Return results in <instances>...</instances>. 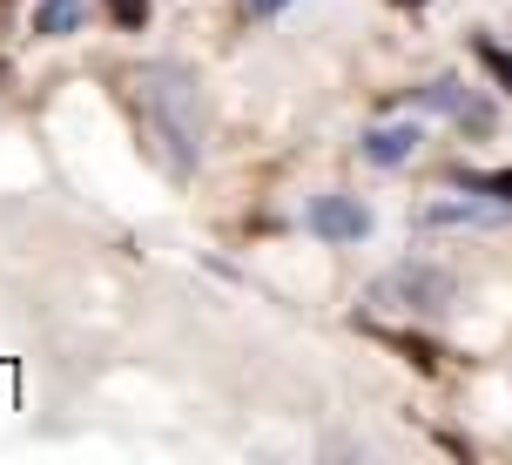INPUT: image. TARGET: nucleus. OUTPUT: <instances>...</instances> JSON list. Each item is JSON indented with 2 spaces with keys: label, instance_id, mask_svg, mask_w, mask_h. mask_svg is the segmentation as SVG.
<instances>
[{
  "label": "nucleus",
  "instance_id": "8",
  "mask_svg": "<svg viewBox=\"0 0 512 465\" xmlns=\"http://www.w3.org/2000/svg\"><path fill=\"white\" fill-rule=\"evenodd\" d=\"M472 54H479V68H486V75H492V81H499V88L512 95V54L499 48V41H472Z\"/></svg>",
  "mask_w": 512,
  "mask_h": 465
},
{
  "label": "nucleus",
  "instance_id": "12",
  "mask_svg": "<svg viewBox=\"0 0 512 465\" xmlns=\"http://www.w3.org/2000/svg\"><path fill=\"white\" fill-rule=\"evenodd\" d=\"M452 122H459V129H472V135H486V129H492V108L479 102V95H465V102H459V115H452Z\"/></svg>",
  "mask_w": 512,
  "mask_h": 465
},
{
  "label": "nucleus",
  "instance_id": "14",
  "mask_svg": "<svg viewBox=\"0 0 512 465\" xmlns=\"http://www.w3.org/2000/svg\"><path fill=\"white\" fill-rule=\"evenodd\" d=\"M398 7H425V0H398Z\"/></svg>",
  "mask_w": 512,
  "mask_h": 465
},
{
  "label": "nucleus",
  "instance_id": "2",
  "mask_svg": "<svg viewBox=\"0 0 512 465\" xmlns=\"http://www.w3.org/2000/svg\"><path fill=\"white\" fill-rule=\"evenodd\" d=\"M452 297H459V284L438 263H398V270H384L371 284L378 310H411V317H438V310H452Z\"/></svg>",
  "mask_w": 512,
  "mask_h": 465
},
{
  "label": "nucleus",
  "instance_id": "1",
  "mask_svg": "<svg viewBox=\"0 0 512 465\" xmlns=\"http://www.w3.org/2000/svg\"><path fill=\"white\" fill-rule=\"evenodd\" d=\"M128 95H135V108H142L149 135L162 142L169 169H176V176H189V169L203 162V129H209L196 75H189L182 61H142V68L128 75Z\"/></svg>",
  "mask_w": 512,
  "mask_h": 465
},
{
  "label": "nucleus",
  "instance_id": "11",
  "mask_svg": "<svg viewBox=\"0 0 512 465\" xmlns=\"http://www.w3.org/2000/svg\"><path fill=\"white\" fill-rule=\"evenodd\" d=\"M465 189H479V196H499L512 209V169H486V176H459Z\"/></svg>",
  "mask_w": 512,
  "mask_h": 465
},
{
  "label": "nucleus",
  "instance_id": "10",
  "mask_svg": "<svg viewBox=\"0 0 512 465\" xmlns=\"http://www.w3.org/2000/svg\"><path fill=\"white\" fill-rule=\"evenodd\" d=\"M465 88L459 81H432V88H418V108H438V115H459Z\"/></svg>",
  "mask_w": 512,
  "mask_h": 465
},
{
  "label": "nucleus",
  "instance_id": "3",
  "mask_svg": "<svg viewBox=\"0 0 512 465\" xmlns=\"http://www.w3.org/2000/svg\"><path fill=\"white\" fill-rule=\"evenodd\" d=\"M304 230L317 236V243H364V236H371V209H364L358 196H317V203L304 209Z\"/></svg>",
  "mask_w": 512,
  "mask_h": 465
},
{
  "label": "nucleus",
  "instance_id": "4",
  "mask_svg": "<svg viewBox=\"0 0 512 465\" xmlns=\"http://www.w3.org/2000/svg\"><path fill=\"white\" fill-rule=\"evenodd\" d=\"M506 223V203H432L418 209V230H499Z\"/></svg>",
  "mask_w": 512,
  "mask_h": 465
},
{
  "label": "nucleus",
  "instance_id": "7",
  "mask_svg": "<svg viewBox=\"0 0 512 465\" xmlns=\"http://www.w3.org/2000/svg\"><path fill=\"white\" fill-rule=\"evenodd\" d=\"M378 337H384V344H398V351H405V358L418 364V371H438V358H445L432 337H411V331H378Z\"/></svg>",
  "mask_w": 512,
  "mask_h": 465
},
{
  "label": "nucleus",
  "instance_id": "6",
  "mask_svg": "<svg viewBox=\"0 0 512 465\" xmlns=\"http://www.w3.org/2000/svg\"><path fill=\"white\" fill-rule=\"evenodd\" d=\"M81 27H88V7L81 0H41L34 7V34L41 41H61V34H81Z\"/></svg>",
  "mask_w": 512,
  "mask_h": 465
},
{
  "label": "nucleus",
  "instance_id": "9",
  "mask_svg": "<svg viewBox=\"0 0 512 465\" xmlns=\"http://www.w3.org/2000/svg\"><path fill=\"white\" fill-rule=\"evenodd\" d=\"M149 14H155V0H108V21L128 27V34H142V27H149Z\"/></svg>",
  "mask_w": 512,
  "mask_h": 465
},
{
  "label": "nucleus",
  "instance_id": "5",
  "mask_svg": "<svg viewBox=\"0 0 512 465\" xmlns=\"http://www.w3.org/2000/svg\"><path fill=\"white\" fill-rule=\"evenodd\" d=\"M418 142H425V135H418V122H384V129L364 135L358 149H364V162H378V169H398V162H411V155H418Z\"/></svg>",
  "mask_w": 512,
  "mask_h": 465
},
{
  "label": "nucleus",
  "instance_id": "13",
  "mask_svg": "<svg viewBox=\"0 0 512 465\" xmlns=\"http://www.w3.org/2000/svg\"><path fill=\"white\" fill-rule=\"evenodd\" d=\"M283 7H290V0H243V14H250V21H270V14H283Z\"/></svg>",
  "mask_w": 512,
  "mask_h": 465
}]
</instances>
